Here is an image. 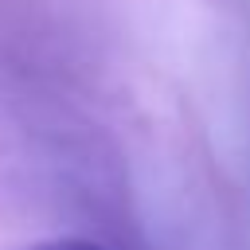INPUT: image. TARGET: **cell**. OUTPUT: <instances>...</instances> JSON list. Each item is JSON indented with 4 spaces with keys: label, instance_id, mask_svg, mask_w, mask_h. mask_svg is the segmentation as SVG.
I'll return each instance as SVG.
<instances>
[{
    "label": "cell",
    "instance_id": "obj_1",
    "mask_svg": "<svg viewBox=\"0 0 250 250\" xmlns=\"http://www.w3.org/2000/svg\"><path fill=\"white\" fill-rule=\"evenodd\" d=\"M20 250H105V246H98L90 238H47V242H31Z\"/></svg>",
    "mask_w": 250,
    "mask_h": 250
}]
</instances>
